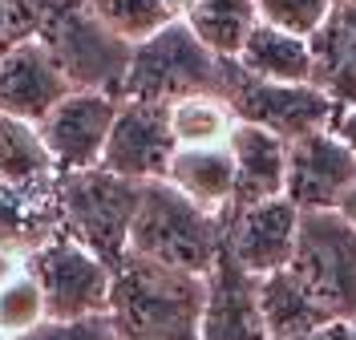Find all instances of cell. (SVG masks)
<instances>
[{
  "label": "cell",
  "mask_w": 356,
  "mask_h": 340,
  "mask_svg": "<svg viewBox=\"0 0 356 340\" xmlns=\"http://www.w3.org/2000/svg\"><path fill=\"white\" fill-rule=\"evenodd\" d=\"M199 340H271L259 308V280L243 272L227 251H219L207 275Z\"/></svg>",
  "instance_id": "cell-14"
},
{
  "label": "cell",
  "mask_w": 356,
  "mask_h": 340,
  "mask_svg": "<svg viewBox=\"0 0 356 340\" xmlns=\"http://www.w3.org/2000/svg\"><path fill=\"white\" fill-rule=\"evenodd\" d=\"M44 0H0V57L41 37Z\"/></svg>",
  "instance_id": "cell-27"
},
{
  "label": "cell",
  "mask_w": 356,
  "mask_h": 340,
  "mask_svg": "<svg viewBox=\"0 0 356 340\" xmlns=\"http://www.w3.org/2000/svg\"><path fill=\"white\" fill-rule=\"evenodd\" d=\"M37 41L53 53L73 90L110 93L122 102L134 45L113 37L86 0H44V24Z\"/></svg>",
  "instance_id": "cell-5"
},
{
  "label": "cell",
  "mask_w": 356,
  "mask_h": 340,
  "mask_svg": "<svg viewBox=\"0 0 356 340\" xmlns=\"http://www.w3.org/2000/svg\"><path fill=\"white\" fill-rule=\"evenodd\" d=\"M222 219L178 195L166 179L146 182L130 227V255L186 275H211L222 251Z\"/></svg>",
  "instance_id": "cell-2"
},
{
  "label": "cell",
  "mask_w": 356,
  "mask_h": 340,
  "mask_svg": "<svg viewBox=\"0 0 356 340\" xmlns=\"http://www.w3.org/2000/svg\"><path fill=\"white\" fill-rule=\"evenodd\" d=\"M296 231H300V211L280 195V199H264V203L227 211L222 219V251L264 280L271 272H284L296 255Z\"/></svg>",
  "instance_id": "cell-11"
},
{
  "label": "cell",
  "mask_w": 356,
  "mask_h": 340,
  "mask_svg": "<svg viewBox=\"0 0 356 340\" xmlns=\"http://www.w3.org/2000/svg\"><path fill=\"white\" fill-rule=\"evenodd\" d=\"M41 324H49L44 292H41V284L33 280V272L21 268L0 288V332L13 340H24L29 332H37Z\"/></svg>",
  "instance_id": "cell-25"
},
{
  "label": "cell",
  "mask_w": 356,
  "mask_h": 340,
  "mask_svg": "<svg viewBox=\"0 0 356 340\" xmlns=\"http://www.w3.org/2000/svg\"><path fill=\"white\" fill-rule=\"evenodd\" d=\"M24 340H122V337H118L110 316H93V320H69V324L49 320L37 332H29Z\"/></svg>",
  "instance_id": "cell-28"
},
{
  "label": "cell",
  "mask_w": 356,
  "mask_h": 340,
  "mask_svg": "<svg viewBox=\"0 0 356 340\" xmlns=\"http://www.w3.org/2000/svg\"><path fill=\"white\" fill-rule=\"evenodd\" d=\"M166 182L178 195H186L207 215H227L235 203V162L227 146H202V150H178L170 159Z\"/></svg>",
  "instance_id": "cell-18"
},
{
  "label": "cell",
  "mask_w": 356,
  "mask_h": 340,
  "mask_svg": "<svg viewBox=\"0 0 356 340\" xmlns=\"http://www.w3.org/2000/svg\"><path fill=\"white\" fill-rule=\"evenodd\" d=\"M259 308H264V324L271 340H296L324 328V324H332L324 316V308L304 292V284L288 268L259 280Z\"/></svg>",
  "instance_id": "cell-21"
},
{
  "label": "cell",
  "mask_w": 356,
  "mask_h": 340,
  "mask_svg": "<svg viewBox=\"0 0 356 340\" xmlns=\"http://www.w3.org/2000/svg\"><path fill=\"white\" fill-rule=\"evenodd\" d=\"M235 113L231 106L215 93L199 97H182L170 106V130H175L178 150H202V146H227V138L235 130Z\"/></svg>",
  "instance_id": "cell-24"
},
{
  "label": "cell",
  "mask_w": 356,
  "mask_h": 340,
  "mask_svg": "<svg viewBox=\"0 0 356 340\" xmlns=\"http://www.w3.org/2000/svg\"><path fill=\"white\" fill-rule=\"evenodd\" d=\"M222 102L231 106L235 122L243 126H259L267 134L296 142L316 130H332L340 106L324 90L316 86H275V81H255L243 69L227 65V86H222Z\"/></svg>",
  "instance_id": "cell-7"
},
{
  "label": "cell",
  "mask_w": 356,
  "mask_h": 340,
  "mask_svg": "<svg viewBox=\"0 0 356 340\" xmlns=\"http://www.w3.org/2000/svg\"><path fill=\"white\" fill-rule=\"evenodd\" d=\"M69 93V77L41 41H29L0 57V113L41 126Z\"/></svg>",
  "instance_id": "cell-13"
},
{
  "label": "cell",
  "mask_w": 356,
  "mask_h": 340,
  "mask_svg": "<svg viewBox=\"0 0 356 340\" xmlns=\"http://www.w3.org/2000/svg\"><path fill=\"white\" fill-rule=\"evenodd\" d=\"M207 275L126 255L113 268L110 320L122 340H199Z\"/></svg>",
  "instance_id": "cell-1"
},
{
  "label": "cell",
  "mask_w": 356,
  "mask_h": 340,
  "mask_svg": "<svg viewBox=\"0 0 356 340\" xmlns=\"http://www.w3.org/2000/svg\"><path fill=\"white\" fill-rule=\"evenodd\" d=\"M0 340H13V337H4V332H0Z\"/></svg>",
  "instance_id": "cell-33"
},
{
  "label": "cell",
  "mask_w": 356,
  "mask_h": 340,
  "mask_svg": "<svg viewBox=\"0 0 356 340\" xmlns=\"http://www.w3.org/2000/svg\"><path fill=\"white\" fill-rule=\"evenodd\" d=\"M24 268L44 292L49 320L69 324V320H93L110 316V292H113V268L102 264L93 251L73 243L69 235L49 239L41 251L24 259Z\"/></svg>",
  "instance_id": "cell-8"
},
{
  "label": "cell",
  "mask_w": 356,
  "mask_h": 340,
  "mask_svg": "<svg viewBox=\"0 0 356 340\" xmlns=\"http://www.w3.org/2000/svg\"><path fill=\"white\" fill-rule=\"evenodd\" d=\"M61 175L41 138V126L0 113V186H41Z\"/></svg>",
  "instance_id": "cell-22"
},
{
  "label": "cell",
  "mask_w": 356,
  "mask_h": 340,
  "mask_svg": "<svg viewBox=\"0 0 356 340\" xmlns=\"http://www.w3.org/2000/svg\"><path fill=\"white\" fill-rule=\"evenodd\" d=\"M118 106L122 102L110 97V93L73 90L41 122V138H44V146H49V154H53L61 175L102 166V154H106V142H110Z\"/></svg>",
  "instance_id": "cell-12"
},
{
  "label": "cell",
  "mask_w": 356,
  "mask_h": 340,
  "mask_svg": "<svg viewBox=\"0 0 356 340\" xmlns=\"http://www.w3.org/2000/svg\"><path fill=\"white\" fill-rule=\"evenodd\" d=\"M175 154L178 142L170 130V106H154V102H122L118 106L110 142L102 154V170L146 186V182L166 179Z\"/></svg>",
  "instance_id": "cell-9"
},
{
  "label": "cell",
  "mask_w": 356,
  "mask_h": 340,
  "mask_svg": "<svg viewBox=\"0 0 356 340\" xmlns=\"http://www.w3.org/2000/svg\"><path fill=\"white\" fill-rule=\"evenodd\" d=\"M227 150L235 162V203H231V211L284 195V179H288V142L284 138L239 122L227 138Z\"/></svg>",
  "instance_id": "cell-15"
},
{
  "label": "cell",
  "mask_w": 356,
  "mask_h": 340,
  "mask_svg": "<svg viewBox=\"0 0 356 340\" xmlns=\"http://www.w3.org/2000/svg\"><path fill=\"white\" fill-rule=\"evenodd\" d=\"M312 86L324 90L340 110L356 106V0H336L328 21L316 29Z\"/></svg>",
  "instance_id": "cell-16"
},
{
  "label": "cell",
  "mask_w": 356,
  "mask_h": 340,
  "mask_svg": "<svg viewBox=\"0 0 356 340\" xmlns=\"http://www.w3.org/2000/svg\"><path fill=\"white\" fill-rule=\"evenodd\" d=\"M57 179L41 186H0V248L13 251L17 259H29L61 235Z\"/></svg>",
  "instance_id": "cell-17"
},
{
  "label": "cell",
  "mask_w": 356,
  "mask_h": 340,
  "mask_svg": "<svg viewBox=\"0 0 356 340\" xmlns=\"http://www.w3.org/2000/svg\"><path fill=\"white\" fill-rule=\"evenodd\" d=\"M142 186L118 179L110 170H73L57 179V207H61V235L93 251L102 264L118 268L130 255V227L138 215Z\"/></svg>",
  "instance_id": "cell-4"
},
{
  "label": "cell",
  "mask_w": 356,
  "mask_h": 340,
  "mask_svg": "<svg viewBox=\"0 0 356 340\" xmlns=\"http://www.w3.org/2000/svg\"><path fill=\"white\" fill-rule=\"evenodd\" d=\"M235 65L255 81H275V86H312V45L304 37H291L284 29L255 24L247 37L243 53Z\"/></svg>",
  "instance_id": "cell-19"
},
{
  "label": "cell",
  "mask_w": 356,
  "mask_h": 340,
  "mask_svg": "<svg viewBox=\"0 0 356 340\" xmlns=\"http://www.w3.org/2000/svg\"><path fill=\"white\" fill-rule=\"evenodd\" d=\"M332 134L348 146L356 154V106H348V110H340V118H336V126H332Z\"/></svg>",
  "instance_id": "cell-30"
},
{
  "label": "cell",
  "mask_w": 356,
  "mask_h": 340,
  "mask_svg": "<svg viewBox=\"0 0 356 340\" xmlns=\"http://www.w3.org/2000/svg\"><path fill=\"white\" fill-rule=\"evenodd\" d=\"M340 215H344V219L356 227V182H353V191L344 195V203H340Z\"/></svg>",
  "instance_id": "cell-32"
},
{
  "label": "cell",
  "mask_w": 356,
  "mask_h": 340,
  "mask_svg": "<svg viewBox=\"0 0 356 340\" xmlns=\"http://www.w3.org/2000/svg\"><path fill=\"white\" fill-rule=\"evenodd\" d=\"M86 4L126 45L150 41L166 24L182 21V8H186V0H86Z\"/></svg>",
  "instance_id": "cell-23"
},
{
  "label": "cell",
  "mask_w": 356,
  "mask_h": 340,
  "mask_svg": "<svg viewBox=\"0 0 356 340\" xmlns=\"http://www.w3.org/2000/svg\"><path fill=\"white\" fill-rule=\"evenodd\" d=\"M21 268H24V259H17L13 251H4V248H0V288H4V284H8L13 275L21 272Z\"/></svg>",
  "instance_id": "cell-31"
},
{
  "label": "cell",
  "mask_w": 356,
  "mask_h": 340,
  "mask_svg": "<svg viewBox=\"0 0 356 340\" xmlns=\"http://www.w3.org/2000/svg\"><path fill=\"white\" fill-rule=\"evenodd\" d=\"M332 8H336V0H255L259 24L284 29V33L304 37V41L316 37V29L328 21Z\"/></svg>",
  "instance_id": "cell-26"
},
{
  "label": "cell",
  "mask_w": 356,
  "mask_h": 340,
  "mask_svg": "<svg viewBox=\"0 0 356 340\" xmlns=\"http://www.w3.org/2000/svg\"><path fill=\"white\" fill-rule=\"evenodd\" d=\"M182 21L191 24V33L222 61H235L243 53L247 37L255 33L259 13L255 0H186Z\"/></svg>",
  "instance_id": "cell-20"
},
{
  "label": "cell",
  "mask_w": 356,
  "mask_h": 340,
  "mask_svg": "<svg viewBox=\"0 0 356 340\" xmlns=\"http://www.w3.org/2000/svg\"><path fill=\"white\" fill-rule=\"evenodd\" d=\"M356 182V154L332 134L316 130L288 142V179H284V199L300 215L308 211H340L344 195Z\"/></svg>",
  "instance_id": "cell-10"
},
{
  "label": "cell",
  "mask_w": 356,
  "mask_h": 340,
  "mask_svg": "<svg viewBox=\"0 0 356 340\" xmlns=\"http://www.w3.org/2000/svg\"><path fill=\"white\" fill-rule=\"evenodd\" d=\"M296 340H356V320H332V324H324V328Z\"/></svg>",
  "instance_id": "cell-29"
},
{
  "label": "cell",
  "mask_w": 356,
  "mask_h": 340,
  "mask_svg": "<svg viewBox=\"0 0 356 340\" xmlns=\"http://www.w3.org/2000/svg\"><path fill=\"white\" fill-rule=\"evenodd\" d=\"M227 65L191 33L186 21L166 24L150 41L134 45L130 73L122 86V102H154V106H175L182 97L215 93L222 97L227 86Z\"/></svg>",
  "instance_id": "cell-3"
},
{
  "label": "cell",
  "mask_w": 356,
  "mask_h": 340,
  "mask_svg": "<svg viewBox=\"0 0 356 340\" xmlns=\"http://www.w3.org/2000/svg\"><path fill=\"white\" fill-rule=\"evenodd\" d=\"M288 272L328 320H356V227L340 211L300 215Z\"/></svg>",
  "instance_id": "cell-6"
}]
</instances>
